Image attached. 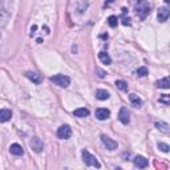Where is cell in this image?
Instances as JSON below:
<instances>
[{
	"instance_id": "obj_26",
	"label": "cell",
	"mask_w": 170,
	"mask_h": 170,
	"mask_svg": "<svg viewBox=\"0 0 170 170\" xmlns=\"http://www.w3.org/2000/svg\"><path fill=\"white\" fill-rule=\"evenodd\" d=\"M160 103H163V104L169 105V104H170V97H169V94H162V97L160 98Z\"/></svg>"
},
{
	"instance_id": "obj_9",
	"label": "cell",
	"mask_w": 170,
	"mask_h": 170,
	"mask_svg": "<svg viewBox=\"0 0 170 170\" xmlns=\"http://www.w3.org/2000/svg\"><path fill=\"white\" fill-rule=\"evenodd\" d=\"M133 162H134V165L137 166V167H140V169H145L146 166L149 165V161L146 160L145 157H142V156H137L133 160Z\"/></svg>"
},
{
	"instance_id": "obj_22",
	"label": "cell",
	"mask_w": 170,
	"mask_h": 170,
	"mask_svg": "<svg viewBox=\"0 0 170 170\" xmlns=\"http://www.w3.org/2000/svg\"><path fill=\"white\" fill-rule=\"evenodd\" d=\"M108 24H109L112 28L117 27V24H118V18H117V16H109V18H108Z\"/></svg>"
},
{
	"instance_id": "obj_16",
	"label": "cell",
	"mask_w": 170,
	"mask_h": 170,
	"mask_svg": "<svg viewBox=\"0 0 170 170\" xmlns=\"http://www.w3.org/2000/svg\"><path fill=\"white\" fill-rule=\"evenodd\" d=\"M96 97H97L98 100H101V101H104V100L109 98L110 94H109V92H108V90H105V89H98L97 92H96Z\"/></svg>"
},
{
	"instance_id": "obj_28",
	"label": "cell",
	"mask_w": 170,
	"mask_h": 170,
	"mask_svg": "<svg viewBox=\"0 0 170 170\" xmlns=\"http://www.w3.org/2000/svg\"><path fill=\"white\" fill-rule=\"evenodd\" d=\"M113 3V0H108V2L105 3V5H109V4H112Z\"/></svg>"
},
{
	"instance_id": "obj_3",
	"label": "cell",
	"mask_w": 170,
	"mask_h": 170,
	"mask_svg": "<svg viewBox=\"0 0 170 170\" xmlns=\"http://www.w3.org/2000/svg\"><path fill=\"white\" fill-rule=\"evenodd\" d=\"M50 81L56 85H59L61 88H66V87H69V84H71V78L68 76H64V75H56V76L50 77Z\"/></svg>"
},
{
	"instance_id": "obj_23",
	"label": "cell",
	"mask_w": 170,
	"mask_h": 170,
	"mask_svg": "<svg viewBox=\"0 0 170 170\" xmlns=\"http://www.w3.org/2000/svg\"><path fill=\"white\" fill-rule=\"evenodd\" d=\"M121 21L124 25H130V19L126 18V8H122V18H121Z\"/></svg>"
},
{
	"instance_id": "obj_17",
	"label": "cell",
	"mask_w": 170,
	"mask_h": 170,
	"mask_svg": "<svg viewBox=\"0 0 170 170\" xmlns=\"http://www.w3.org/2000/svg\"><path fill=\"white\" fill-rule=\"evenodd\" d=\"M98 59H100V61H101L103 64H106V65L112 64V59H110V56L108 55L106 52H100V53H98Z\"/></svg>"
},
{
	"instance_id": "obj_5",
	"label": "cell",
	"mask_w": 170,
	"mask_h": 170,
	"mask_svg": "<svg viewBox=\"0 0 170 170\" xmlns=\"http://www.w3.org/2000/svg\"><path fill=\"white\" fill-rule=\"evenodd\" d=\"M101 141H103V144L106 146V149H108V150H116V149L118 148L117 141L112 140L110 137H108V135H105V134L101 135Z\"/></svg>"
},
{
	"instance_id": "obj_10",
	"label": "cell",
	"mask_w": 170,
	"mask_h": 170,
	"mask_svg": "<svg viewBox=\"0 0 170 170\" xmlns=\"http://www.w3.org/2000/svg\"><path fill=\"white\" fill-rule=\"evenodd\" d=\"M169 16H170V11H169V8L163 7V8H161L160 11H158V21L165 23V21L169 19Z\"/></svg>"
},
{
	"instance_id": "obj_7",
	"label": "cell",
	"mask_w": 170,
	"mask_h": 170,
	"mask_svg": "<svg viewBox=\"0 0 170 170\" xmlns=\"http://www.w3.org/2000/svg\"><path fill=\"white\" fill-rule=\"evenodd\" d=\"M94 114H96V118H97V120L104 121V120H108V118H109L110 112H109V109H106V108H98Z\"/></svg>"
},
{
	"instance_id": "obj_29",
	"label": "cell",
	"mask_w": 170,
	"mask_h": 170,
	"mask_svg": "<svg viewBox=\"0 0 170 170\" xmlns=\"http://www.w3.org/2000/svg\"><path fill=\"white\" fill-rule=\"evenodd\" d=\"M165 3H170V0H165Z\"/></svg>"
},
{
	"instance_id": "obj_2",
	"label": "cell",
	"mask_w": 170,
	"mask_h": 170,
	"mask_svg": "<svg viewBox=\"0 0 170 170\" xmlns=\"http://www.w3.org/2000/svg\"><path fill=\"white\" fill-rule=\"evenodd\" d=\"M82 160H84V162L87 163L88 166H94L97 169L101 167V163L98 162V160L93 154H90L88 150H82Z\"/></svg>"
},
{
	"instance_id": "obj_4",
	"label": "cell",
	"mask_w": 170,
	"mask_h": 170,
	"mask_svg": "<svg viewBox=\"0 0 170 170\" xmlns=\"http://www.w3.org/2000/svg\"><path fill=\"white\" fill-rule=\"evenodd\" d=\"M72 135V129L69 125H61L57 129V137L61 140H68Z\"/></svg>"
},
{
	"instance_id": "obj_24",
	"label": "cell",
	"mask_w": 170,
	"mask_h": 170,
	"mask_svg": "<svg viewBox=\"0 0 170 170\" xmlns=\"http://www.w3.org/2000/svg\"><path fill=\"white\" fill-rule=\"evenodd\" d=\"M158 149H160L161 151H163V153H167V151L170 150V146H169L167 144H163V142H160V144H158Z\"/></svg>"
},
{
	"instance_id": "obj_25",
	"label": "cell",
	"mask_w": 170,
	"mask_h": 170,
	"mask_svg": "<svg viewBox=\"0 0 170 170\" xmlns=\"http://www.w3.org/2000/svg\"><path fill=\"white\" fill-rule=\"evenodd\" d=\"M146 75H148V69H146L145 66H141V68H138V69H137V76L144 77Z\"/></svg>"
},
{
	"instance_id": "obj_6",
	"label": "cell",
	"mask_w": 170,
	"mask_h": 170,
	"mask_svg": "<svg viewBox=\"0 0 170 170\" xmlns=\"http://www.w3.org/2000/svg\"><path fill=\"white\" fill-rule=\"evenodd\" d=\"M29 145H31L32 150H33V151H36V153H41V151H43V149H44L43 141H41L40 138H37V137H33V138L31 140Z\"/></svg>"
},
{
	"instance_id": "obj_11",
	"label": "cell",
	"mask_w": 170,
	"mask_h": 170,
	"mask_svg": "<svg viewBox=\"0 0 170 170\" xmlns=\"http://www.w3.org/2000/svg\"><path fill=\"white\" fill-rule=\"evenodd\" d=\"M25 77L29 78V80L32 82H35V84H40L41 82V76L39 75V73H36V72H27Z\"/></svg>"
},
{
	"instance_id": "obj_18",
	"label": "cell",
	"mask_w": 170,
	"mask_h": 170,
	"mask_svg": "<svg viewBox=\"0 0 170 170\" xmlns=\"http://www.w3.org/2000/svg\"><path fill=\"white\" fill-rule=\"evenodd\" d=\"M73 114H75L76 117H80V118H84L89 116V110L87 109V108H78V109H76L75 112H73Z\"/></svg>"
},
{
	"instance_id": "obj_21",
	"label": "cell",
	"mask_w": 170,
	"mask_h": 170,
	"mask_svg": "<svg viewBox=\"0 0 170 170\" xmlns=\"http://www.w3.org/2000/svg\"><path fill=\"white\" fill-rule=\"evenodd\" d=\"M116 85H117V88L120 89V90H124V92H126V90H128V82H126V81L117 80V81H116Z\"/></svg>"
},
{
	"instance_id": "obj_8",
	"label": "cell",
	"mask_w": 170,
	"mask_h": 170,
	"mask_svg": "<svg viewBox=\"0 0 170 170\" xmlns=\"http://www.w3.org/2000/svg\"><path fill=\"white\" fill-rule=\"evenodd\" d=\"M118 120H120L124 125H126V124H129L130 121V117H129V112L125 106H122L120 109V113H118Z\"/></svg>"
},
{
	"instance_id": "obj_15",
	"label": "cell",
	"mask_w": 170,
	"mask_h": 170,
	"mask_svg": "<svg viewBox=\"0 0 170 170\" xmlns=\"http://www.w3.org/2000/svg\"><path fill=\"white\" fill-rule=\"evenodd\" d=\"M8 19H9V15H8L7 12H5V11L0 9V31H2L5 25H7Z\"/></svg>"
},
{
	"instance_id": "obj_14",
	"label": "cell",
	"mask_w": 170,
	"mask_h": 170,
	"mask_svg": "<svg viewBox=\"0 0 170 170\" xmlns=\"http://www.w3.org/2000/svg\"><path fill=\"white\" fill-rule=\"evenodd\" d=\"M11 117H12V112H11L9 109H2L0 110V121L2 122L9 121Z\"/></svg>"
},
{
	"instance_id": "obj_20",
	"label": "cell",
	"mask_w": 170,
	"mask_h": 170,
	"mask_svg": "<svg viewBox=\"0 0 170 170\" xmlns=\"http://www.w3.org/2000/svg\"><path fill=\"white\" fill-rule=\"evenodd\" d=\"M156 128H157V129H160L161 132H163V133H169V132H170V126H169V124L162 122V121L156 122Z\"/></svg>"
},
{
	"instance_id": "obj_13",
	"label": "cell",
	"mask_w": 170,
	"mask_h": 170,
	"mask_svg": "<svg viewBox=\"0 0 170 170\" xmlns=\"http://www.w3.org/2000/svg\"><path fill=\"white\" fill-rule=\"evenodd\" d=\"M9 151H11V154H13V156H21L23 153H24L21 145H19V144H12L11 145L9 146Z\"/></svg>"
},
{
	"instance_id": "obj_19",
	"label": "cell",
	"mask_w": 170,
	"mask_h": 170,
	"mask_svg": "<svg viewBox=\"0 0 170 170\" xmlns=\"http://www.w3.org/2000/svg\"><path fill=\"white\" fill-rule=\"evenodd\" d=\"M156 85H157V88L169 89V88H170V81H169V78H167V77H165V78H162V80H160V81H157Z\"/></svg>"
},
{
	"instance_id": "obj_12",
	"label": "cell",
	"mask_w": 170,
	"mask_h": 170,
	"mask_svg": "<svg viewBox=\"0 0 170 170\" xmlns=\"http://www.w3.org/2000/svg\"><path fill=\"white\" fill-rule=\"evenodd\" d=\"M129 100H130V103H132V105L134 108H141V105H142V100H141L135 93L129 94Z\"/></svg>"
},
{
	"instance_id": "obj_27",
	"label": "cell",
	"mask_w": 170,
	"mask_h": 170,
	"mask_svg": "<svg viewBox=\"0 0 170 170\" xmlns=\"http://www.w3.org/2000/svg\"><path fill=\"white\" fill-rule=\"evenodd\" d=\"M97 71V73H98V77H104L105 76V72L104 71H101V69H96Z\"/></svg>"
},
{
	"instance_id": "obj_1",
	"label": "cell",
	"mask_w": 170,
	"mask_h": 170,
	"mask_svg": "<svg viewBox=\"0 0 170 170\" xmlns=\"http://www.w3.org/2000/svg\"><path fill=\"white\" fill-rule=\"evenodd\" d=\"M135 13H137V16L144 20L146 16H148L150 13V5L148 3V0H137L135 2Z\"/></svg>"
}]
</instances>
